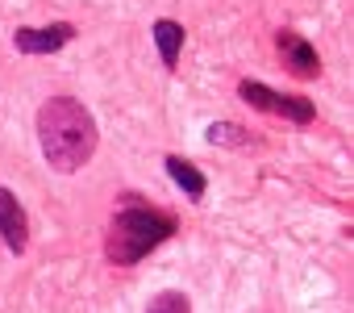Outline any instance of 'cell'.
<instances>
[{
    "mask_svg": "<svg viewBox=\"0 0 354 313\" xmlns=\"http://www.w3.org/2000/svg\"><path fill=\"white\" fill-rule=\"evenodd\" d=\"M150 38H154V46H158L162 67H175V63H180V51H184V26H180V21L158 17V21L150 26Z\"/></svg>",
    "mask_w": 354,
    "mask_h": 313,
    "instance_id": "cell-8",
    "label": "cell"
},
{
    "mask_svg": "<svg viewBox=\"0 0 354 313\" xmlns=\"http://www.w3.org/2000/svg\"><path fill=\"white\" fill-rule=\"evenodd\" d=\"M38 146H42V159L59 176H75L80 168L92 163V154L100 146V125L84 100L50 96L38 109Z\"/></svg>",
    "mask_w": 354,
    "mask_h": 313,
    "instance_id": "cell-1",
    "label": "cell"
},
{
    "mask_svg": "<svg viewBox=\"0 0 354 313\" xmlns=\"http://www.w3.org/2000/svg\"><path fill=\"white\" fill-rule=\"evenodd\" d=\"M0 238H5V247L13 255H26V247H30V213L17 201V193L5 184H0Z\"/></svg>",
    "mask_w": 354,
    "mask_h": 313,
    "instance_id": "cell-6",
    "label": "cell"
},
{
    "mask_svg": "<svg viewBox=\"0 0 354 313\" xmlns=\"http://www.w3.org/2000/svg\"><path fill=\"white\" fill-rule=\"evenodd\" d=\"M80 30H75V21H50V26H17L13 30V46H17V55H30V59H38V55H59L71 38H75Z\"/></svg>",
    "mask_w": 354,
    "mask_h": 313,
    "instance_id": "cell-4",
    "label": "cell"
},
{
    "mask_svg": "<svg viewBox=\"0 0 354 313\" xmlns=\"http://www.w3.org/2000/svg\"><path fill=\"white\" fill-rule=\"evenodd\" d=\"M205 138H209L213 146H250V134H246L242 125H234V121H213V125L205 129Z\"/></svg>",
    "mask_w": 354,
    "mask_h": 313,
    "instance_id": "cell-10",
    "label": "cell"
},
{
    "mask_svg": "<svg viewBox=\"0 0 354 313\" xmlns=\"http://www.w3.org/2000/svg\"><path fill=\"white\" fill-rule=\"evenodd\" d=\"M146 313H192V296L180 292V288H162V292L150 296Z\"/></svg>",
    "mask_w": 354,
    "mask_h": 313,
    "instance_id": "cell-9",
    "label": "cell"
},
{
    "mask_svg": "<svg viewBox=\"0 0 354 313\" xmlns=\"http://www.w3.org/2000/svg\"><path fill=\"white\" fill-rule=\"evenodd\" d=\"M167 176L184 188L188 201H205V193H209V176H205L196 163H188L184 154H167Z\"/></svg>",
    "mask_w": 354,
    "mask_h": 313,
    "instance_id": "cell-7",
    "label": "cell"
},
{
    "mask_svg": "<svg viewBox=\"0 0 354 313\" xmlns=\"http://www.w3.org/2000/svg\"><path fill=\"white\" fill-rule=\"evenodd\" d=\"M175 230H180V222H175V213L167 209H146V205H125L113 213L109 230H104V255L109 263L117 267H133L142 263L154 247H162Z\"/></svg>",
    "mask_w": 354,
    "mask_h": 313,
    "instance_id": "cell-2",
    "label": "cell"
},
{
    "mask_svg": "<svg viewBox=\"0 0 354 313\" xmlns=\"http://www.w3.org/2000/svg\"><path fill=\"white\" fill-rule=\"evenodd\" d=\"M275 46H279L283 67H288L296 80H317V75H321V55H317V46H313L304 34L279 30V34H275Z\"/></svg>",
    "mask_w": 354,
    "mask_h": 313,
    "instance_id": "cell-5",
    "label": "cell"
},
{
    "mask_svg": "<svg viewBox=\"0 0 354 313\" xmlns=\"http://www.w3.org/2000/svg\"><path fill=\"white\" fill-rule=\"evenodd\" d=\"M238 96H242L250 109L271 113V117H283V121H292V125H308V121L317 117V105H313L308 96L275 92V88H267V84H259V80H242V84H238Z\"/></svg>",
    "mask_w": 354,
    "mask_h": 313,
    "instance_id": "cell-3",
    "label": "cell"
}]
</instances>
